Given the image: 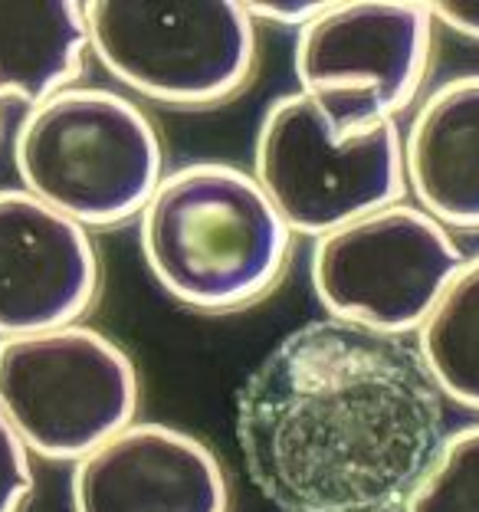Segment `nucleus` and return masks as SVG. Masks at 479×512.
Here are the masks:
<instances>
[{
  "label": "nucleus",
  "mask_w": 479,
  "mask_h": 512,
  "mask_svg": "<svg viewBox=\"0 0 479 512\" xmlns=\"http://www.w3.org/2000/svg\"><path fill=\"white\" fill-rule=\"evenodd\" d=\"M253 178L292 234L319 240L404 201V132L384 122L338 135L309 96L286 92L266 106L256 128Z\"/></svg>",
  "instance_id": "obj_5"
},
{
  "label": "nucleus",
  "mask_w": 479,
  "mask_h": 512,
  "mask_svg": "<svg viewBox=\"0 0 479 512\" xmlns=\"http://www.w3.org/2000/svg\"><path fill=\"white\" fill-rule=\"evenodd\" d=\"M292 237L253 171L220 161L165 174L138 217L148 273L171 299L207 316L270 296L289 266Z\"/></svg>",
  "instance_id": "obj_2"
},
{
  "label": "nucleus",
  "mask_w": 479,
  "mask_h": 512,
  "mask_svg": "<svg viewBox=\"0 0 479 512\" xmlns=\"http://www.w3.org/2000/svg\"><path fill=\"white\" fill-rule=\"evenodd\" d=\"M89 50L115 83L158 106L207 109L256 69V23L230 0H89Z\"/></svg>",
  "instance_id": "obj_4"
},
{
  "label": "nucleus",
  "mask_w": 479,
  "mask_h": 512,
  "mask_svg": "<svg viewBox=\"0 0 479 512\" xmlns=\"http://www.w3.org/2000/svg\"><path fill=\"white\" fill-rule=\"evenodd\" d=\"M417 348L338 319L283 335L237 394V444L279 512H401L443 444Z\"/></svg>",
  "instance_id": "obj_1"
},
{
  "label": "nucleus",
  "mask_w": 479,
  "mask_h": 512,
  "mask_svg": "<svg viewBox=\"0 0 479 512\" xmlns=\"http://www.w3.org/2000/svg\"><path fill=\"white\" fill-rule=\"evenodd\" d=\"M414 348L440 398L479 414V253L443 289Z\"/></svg>",
  "instance_id": "obj_13"
},
{
  "label": "nucleus",
  "mask_w": 479,
  "mask_h": 512,
  "mask_svg": "<svg viewBox=\"0 0 479 512\" xmlns=\"http://www.w3.org/2000/svg\"><path fill=\"white\" fill-rule=\"evenodd\" d=\"M73 512H230V480L210 444L135 421L73 463Z\"/></svg>",
  "instance_id": "obj_10"
},
{
  "label": "nucleus",
  "mask_w": 479,
  "mask_h": 512,
  "mask_svg": "<svg viewBox=\"0 0 479 512\" xmlns=\"http://www.w3.org/2000/svg\"><path fill=\"white\" fill-rule=\"evenodd\" d=\"M33 453L0 411V512H20L33 493Z\"/></svg>",
  "instance_id": "obj_15"
},
{
  "label": "nucleus",
  "mask_w": 479,
  "mask_h": 512,
  "mask_svg": "<svg viewBox=\"0 0 479 512\" xmlns=\"http://www.w3.org/2000/svg\"><path fill=\"white\" fill-rule=\"evenodd\" d=\"M253 23H270L283 30H306L325 10V4H243Z\"/></svg>",
  "instance_id": "obj_16"
},
{
  "label": "nucleus",
  "mask_w": 479,
  "mask_h": 512,
  "mask_svg": "<svg viewBox=\"0 0 479 512\" xmlns=\"http://www.w3.org/2000/svg\"><path fill=\"white\" fill-rule=\"evenodd\" d=\"M463 263L453 230L401 201L312 240L309 283L329 319L407 339Z\"/></svg>",
  "instance_id": "obj_7"
},
{
  "label": "nucleus",
  "mask_w": 479,
  "mask_h": 512,
  "mask_svg": "<svg viewBox=\"0 0 479 512\" xmlns=\"http://www.w3.org/2000/svg\"><path fill=\"white\" fill-rule=\"evenodd\" d=\"M102 286L89 230L23 188H0V339L79 325Z\"/></svg>",
  "instance_id": "obj_9"
},
{
  "label": "nucleus",
  "mask_w": 479,
  "mask_h": 512,
  "mask_svg": "<svg viewBox=\"0 0 479 512\" xmlns=\"http://www.w3.org/2000/svg\"><path fill=\"white\" fill-rule=\"evenodd\" d=\"M434 30L427 4H325L322 14L296 33L292 69L299 92L315 102L338 135H361L397 122L427 83Z\"/></svg>",
  "instance_id": "obj_8"
},
{
  "label": "nucleus",
  "mask_w": 479,
  "mask_h": 512,
  "mask_svg": "<svg viewBox=\"0 0 479 512\" xmlns=\"http://www.w3.org/2000/svg\"><path fill=\"white\" fill-rule=\"evenodd\" d=\"M401 512H479V424L443 437Z\"/></svg>",
  "instance_id": "obj_14"
},
{
  "label": "nucleus",
  "mask_w": 479,
  "mask_h": 512,
  "mask_svg": "<svg viewBox=\"0 0 479 512\" xmlns=\"http://www.w3.org/2000/svg\"><path fill=\"white\" fill-rule=\"evenodd\" d=\"M20 188L86 230L138 220L165 181V145L135 99L73 86L27 109L14 132Z\"/></svg>",
  "instance_id": "obj_3"
},
{
  "label": "nucleus",
  "mask_w": 479,
  "mask_h": 512,
  "mask_svg": "<svg viewBox=\"0 0 479 512\" xmlns=\"http://www.w3.org/2000/svg\"><path fill=\"white\" fill-rule=\"evenodd\" d=\"M427 10L437 27L479 43V0H447V4H427Z\"/></svg>",
  "instance_id": "obj_17"
},
{
  "label": "nucleus",
  "mask_w": 479,
  "mask_h": 512,
  "mask_svg": "<svg viewBox=\"0 0 479 512\" xmlns=\"http://www.w3.org/2000/svg\"><path fill=\"white\" fill-rule=\"evenodd\" d=\"M138 368L92 325L0 339V411L33 457L79 463L135 424Z\"/></svg>",
  "instance_id": "obj_6"
},
{
  "label": "nucleus",
  "mask_w": 479,
  "mask_h": 512,
  "mask_svg": "<svg viewBox=\"0 0 479 512\" xmlns=\"http://www.w3.org/2000/svg\"><path fill=\"white\" fill-rule=\"evenodd\" d=\"M404 178L420 211L453 234H479V73L417 102L404 128Z\"/></svg>",
  "instance_id": "obj_11"
},
{
  "label": "nucleus",
  "mask_w": 479,
  "mask_h": 512,
  "mask_svg": "<svg viewBox=\"0 0 479 512\" xmlns=\"http://www.w3.org/2000/svg\"><path fill=\"white\" fill-rule=\"evenodd\" d=\"M89 53L83 4L0 0V102L33 109L79 86Z\"/></svg>",
  "instance_id": "obj_12"
}]
</instances>
